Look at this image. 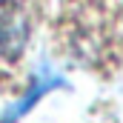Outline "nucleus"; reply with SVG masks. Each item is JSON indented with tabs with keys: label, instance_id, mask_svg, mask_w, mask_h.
Returning a JSON list of instances; mask_svg holds the SVG:
<instances>
[{
	"label": "nucleus",
	"instance_id": "nucleus-1",
	"mask_svg": "<svg viewBox=\"0 0 123 123\" xmlns=\"http://www.w3.org/2000/svg\"><path fill=\"white\" fill-rule=\"evenodd\" d=\"M29 23L17 9H0V57H17L26 46Z\"/></svg>",
	"mask_w": 123,
	"mask_h": 123
},
{
	"label": "nucleus",
	"instance_id": "nucleus-2",
	"mask_svg": "<svg viewBox=\"0 0 123 123\" xmlns=\"http://www.w3.org/2000/svg\"><path fill=\"white\" fill-rule=\"evenodd\" d=\"M57 86H63V80L57 77V74H52V72L37 74V77H34V83H31V89L23 94V97H20V100H17V103H14L6 115H3V123H17V120H20V117L31 109V106L43 97V94H49L52 89H57Z\"/></svg>",
	"mask_w": 123,
	"mask_h": 123
}]
</instances>
